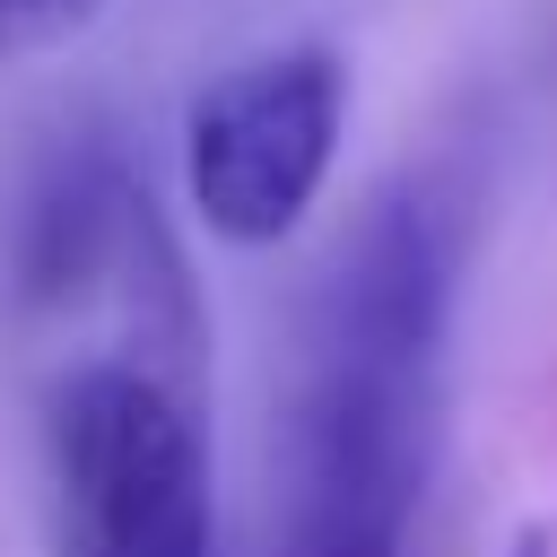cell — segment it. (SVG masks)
Returning a JSON list of instances; mask_svg holds the SVG:
<instances>
[{"label": "cell", "instance_id": "3957f363", "mask_svg": "<svg viewBox=\"0 0 557 557\" xmlns=\"http://www.w3.org/2000/svg\"><path fill=\"white\" fill-rule=\"evenodd\" d=\"M339 122H348V70L331 44H278L209 78L183 122V183L200 226L244 252L287 244L331 183Z\"/></svg>", "mask_w": 557, "mask_h": 557}, {"label": "cell", "instance_id": "277c9868", "mask_svg": "<svg viewBox=\"0 0 557 557\" xmlns=\"http://www.w3.org/2000/svg\"><path fill=\"white\" fill-rule=\"evenodd\" d=\"M87 9H96V0H0V26H35V35H44V26L87 17Z\"/></svg>", "mask_w": 557, "mask_h": 557}, {"label": "cell", "instance_id": "6da1fadb", "mask_svg": "<svg viewBox=\"0 0 557 557\" xmlns=\"http://www.w3.org/2000/svg\"><path fill=\"white\" fill-rule=\"evenodd\" d=\"M453 322V235L418 183L374 200L331 261L305 331V383L287 426L278 557H400L426 461Z\"/></svg>", "mask_w": 557, "mask_h": 557}, {"label": "cell", "instance_id": "7a4b0ae2", "mask_svg": "<svg viewBox=\"0 0 557 557\" xmlns=\"http://www.w3.org/2000/svg\"><path fill=\"white\" fill-rule=\"evenodd\" d=\"M70 557H218L209 444L157 366H78L52 400Z\"/></svg>", "mask_w": 557, "mask_h": 557}, {"label": "cell", "instance_id": "5b68a950", "mask_svg": "<svg viewBox=\"0 0 557 557\" xmlns=\"http://www.w3.org/2000/svg\"><path fill=\"white\" fill-rule=\"evenodd\" d=\"M505 557H548V531H522V540H513Z\"/></svg>", "mask_w": 557, "mask_h": 557}]
</instances>
